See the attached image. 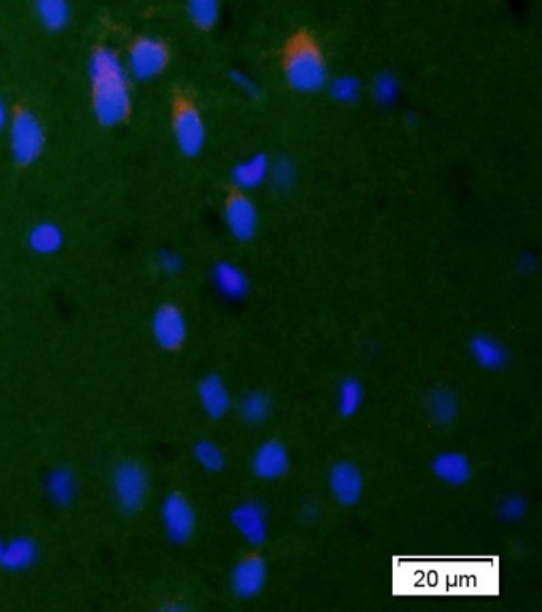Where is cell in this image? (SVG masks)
I'll return each mask as SVG.
<instances>
[{"mask_svg": "<svg viewBox=\"0 0 542 612\" xmlns=\"http://www.w3.org/2000/svg\"><path fill=\"white\" fill-rule=\"evenodd\" d=\"M91 110L104 128H117L132 112V86L123 58L110 47H99L86 64Z\"/></svg>", "mask_w": 542, "mask_h": 612, "instance_id": "6da1fadb", "label": "cell"}, {"mask_svg": "<svg viewBox=\"0 0 542 612\" xmlns=\"http://www.w3.org/2000/svg\"><path fill=\"white\" fill-rule=\"evenodd\" d=\"M282 72L290 90L299 94H315L328 82V61L325 51L312 32L301 29L285 42Z\"/></svg>", "mask_w": 542, "mask_h": 612, "instance_id": "7a4b0ae2", "label": "cell"}, {"mask_svg": "<svg viewBox=\"0 0 542 612\" xmlns=\"http://www.w3.org/2000/svg\"><path fill=\"white\" fill-rule=\"evenodd\" d=\"M5 136L10 156L21 167L37 163L47 147V134L42 121L31 110L21 109L12 113Z\"/></svg>", "mask_w": 542, "mask_h": 612, "instance_id": "3957f363", "label": "cell"}, {"mask_svg": "<svg viewBox=\"0 0 542 612\" xmlns=\"http://www.w3.org/2000/svg\"><path fill=\"white\" fill-rule=\"evenodd\" d=\"M113 500L124 514L142 511L150 496V476L140 461L124 460L112 473Z\"/></svg>", "mask_w": 542, "mask_h": 612, "instance_id": "277c9868", "label": "cell"}, {"mask_svg": "<svg viewBox=\"0 0 542 612\" xmlns=\"http://www.w3.org/2000/svg\"><path fill=\"white\" fill-rule=\"evenodd\" d=\"M123 61L131 80L137 83L153 82L169 67L171 51L163 40L145 35L132 42Z\"/></svg>", "mask_w": 542, "mask_h": 612, "instance_id": "5b68a950", "label": "cell"}, {"mask_svg": "<svg viewBox=\"0 0 542 612\" xmlns=\"http://www.w3.org/2000/svg\"><path fill=\"white\" fill-rule=\"evenodd\" d=\"M172 136L185 158H198L206 147L207 128L198 105L190 99H179L172 112Z\"/></svg>", "mask_w": 542, "mask_h": 612, "instance_id": "8992f818", "label": "cell"}, {"mask_svg": "<svg viewBox=\"0 0 542 612\" xmlns=\"http://www.w3.org/2000/svg\"><path fill=\"white\" fill-rule=\"evenodd\" d=\"M159 516H161L164 533L171 543L179 544V546L190 543L198 527V517H196L193 504L183 493H167L161 503Z\"/></svg>", "mask_w": 542, "mask_h": 612, "instance_id": "52a82bcc", "label": "cell"}, {"mask_svg": "<svg viewBox=\"0 0 542 612\" xmlns=\"http://www.w3.org/2000/svg\"><path fill=\"white\" fill-rule=\"evenodd\" d=\"M223 220L228 233L239 242H250L258 233L260 217L253 199L247 191H229L223 204Z\"/></svg>", "mask_w": 542, "mask_h": 612, "instance_id": "ba28073f", "label": "cell"}, {"mask_svg": "<svg viewBox=\"0 0 542 612\" xmlns=\"http://www.w3.org/2000/svg\"><path fill=\"white\" fill-rule=\"evenodd\" d=\"M151 336L166 352L182 349L188 337V323L185 314L177 304L164 303L151 315Z\"/></svg>", "mask_w": 542, "mask_h": 612, "instance_id": "9c48e42d", "label": "cell"}, {"mask_svg": "<svg viewBox=\"0 0 542 612\" xmlns=\"http://www.w3.org/2000/svg\"><path fill=\"white\" fill-rule=\"evenodd\" d=\"M268 582V565L260 555H247L234 565L229 585L234 597L250 601L263 592Z\"/></svg>", "mask_w": 542, "mask_h": 612, "instance_id": "30bf717a", "label": "cell"}, {"mask_svg": "<svg viewBox=\"0 0 542 612\" xmlns=\"http://www.w3.org/2000/svg\"><path fill=\"white\" fill-rule=\"evenodd\" d=\"M229 522L250 546L261 547L268 541V517L263 504L258 501H244L237 504L229 514Z\"/></svg>", "mask_w": 542, "mask_h": 612, "instance_id": "8fae6325", "label": "cell"}, {"mask_svg": "<svg viewBox=\"0 0 542 612\" xmlns=\"http://www.w3.org/2000/svg\"><path fill=\"white\" fill-rule=\"evenodd\" d=\"M330 490L334 500L345 508L360 503L364 492V479L360 468L349 460L337 461L330 469Z\"/></svg>", "mask_w": 542, "mask_h": 612, "instance_id": "7c38bea8", "label": "cell"}, {"mask_svg": "<svg viewBox=\"0 0 542 612\" xmlns=\"http://www.w3.org/2000/svg\"><path fill=\"white\" fill-rule=\"evenodd\" d=\"M252 471L261 481H277L290 471V452L283 442L268 439L252 458Z\"/></svg>", "mask_w": 542, "mask_h": 612, "instance_id": "4fadbf2b", "label": "cell"}, {"mask_svg": "<svg viewBox=\"0 0 542 612\" xmlns=\"http://www.w3.org/2000/svg\"><path fill=\"white\" fill-rule=\"evenodd\" d=\"M198 401L204 414L212 420L225 419L233 406L228 385L217 372H210L199 380Z\"/></svg>", "mask_w": 542, "mask_h": 612, "instance_id": "5bb4252c", "label": "cell"}, {"mask_svg": "<svg viewBox=\"0 0 542 612\" xmlns=\"http://www.w3.org/2000/svg\"><path fill=\"white\" fill-rule=\"evenodd\" d=\"M431 471L438 481L453 489L465 487L473 477L471 461L458 450H446L436 455L431 461Z\"/></svg>", "mask_w": 542, "mask_h": 612, "instance_id": "9a60e30c", "label": "cell"}, {"mask_svg": "<svg viewBox=\"0 0 542 612\" xmlns=\"http://www.w3.org/2000/svg\"><path fill=\"white\" fill-rule=\"evenodd\" d=\"M469 353L474 363L484 371H503L511 360V355L503 342L490 334H476L469 341Z\"/></svg>", "mask_w": 542, "mask_h": 612, "instance_id": "2e32d148", "label": "cell"}, {"mask_svg": "<svg viewBox=\"0 0 542 612\" xmlns=\"http://www.w3.org/2000/svg\"><path fill=\"white\" fill-rule=\"evenodd\" d=\"M39 558V546L29 536H18V538L5 541L4 549L0 552V566L12 573L26 571L37 562Z\"/></svg>", "mask_w": 542, "mask_h": 612, "instance_id": "e0dca14e", "label": "cell"}, {"mask_svg": "<svg viewBox=\"0 0 542 612\" xmlns=\"http://www.w3.org/2000/svg\"><path fill=\"white\" fill-rule=\"evenodd\" d=\"M212 282L218 293L225 298L242 299L248 293V279L241 268L228 261H220L212 269Z\"/></svg>", "mask_w": 542, "mask_h": 612, "instance_id": "ac0fdd59", "label": "cell"}, {"mask_svg": "<svg viewBox=\"0 0 542 612\" xmlns=\"http://www.w3.org/2000/svg\"><path fill=\"white\" fill-rule=\"evenodd\" d=\"M45 492L51 504L67 508L77 498V477L69 468H53L45 479Z\"/></svg>", "mask_w": 542, "mask_h": 612, "instance_id": "d6986e66", "label": "cell"}, {"mask_svg": "<svg viewBox=\"0 0 542 612\" xmlns=\"http://www.w3.org/2000/svg\"><path fill=\"white\" fill-rule=\"evenodd\" d=\"M28 245L35 255H55L64 245V233L53 221H40L29 229Z\"/></svg>", "mask_w": 542, "mask_h": 612, "instance_id": "ffe728a7", "label": "cell"}, {"mask_svg": "<svg viewBox=\"0 0 542 612\" xmlns=\"http://www.w3.org/2000/svg\"><path fill=\"white\" fill-rule=\"evenodd\" d=\"M426 407L431 419L439 427H450L458 417V399L447 387H436L431 390Z\"/></svg>", "mask_w": 542, "mask_h": 612, "instance_id": "44dd1931", "label": "cell"}, {"mask_svg": "<svg viewBox=\"0 0 542 612\" xmlns=\"http://www.w3.org/2000/svg\"><path fill=\"white\" fill-rule=\"evenodd\" d=\"M239 414L248 427H261L272 414V399L263 390L245 393L239 403Z\"/></svg>", "mask_w": 542, "mask_h": 612, "instance_id": "7402d4cb", "label": "cell"}, {"mask_svg": "<svg viewBox=\"0 0 542 612\" xmlns=\"http://www.w3.org/2000/svg\"><path fill=\"white\" fill-rule=\"evenodd\" d=\"M35 15L43 28L61 32L70 23V5L67 0H34Z\"/></svg>", "mask_w": 542, "mask_h": 612, "instance_id": "603a6c76", "label": "cell"}, {"mask_svg": "<svg viewBox=\"0 0 542 612\" xmlns=\"http://www.w3.org/2000/svg\"><path fill=\"white\" fill-rule=\"evenodd\" d=\"M186 13L194 28L213 31L221 20L223 0H186Z\"/></svg>", "mask_w": 542, "mask_h": 612, "instance_id": "cb8c5ba5", "label": "cell"}, {"mask_svg": "<svg viewBox=\"0 0 542 612\" xmlns=\"http://www.w3.org/2000/svg\"><path fill=\"white\" fill-rule=\"evenodd\" d=\"M364 401V387L357 377L347 376L337 390V414L342 419H352L360 411Z\"/></svg>", "mask_w": 542, "mask_h": 612, "instance_id": "d4e9b609", "label": "cell"}, {"mask_svg": "<svg viewBox=\"0 0 542 612\" xmlns=\"http://www.w3.org/2000/svg\"><path fill=\"white\" fill-rule=\"evenodd\" d=\"M268 159L264 155L255 156L248 159L245 163L234 167L233 183L236 190H252L256 186L261 185L263 180L269 175Z\"/></svg>", "mask_w": 542, "mask_h": 612, "instance_id": "484cf974", "label": "cell"}, {"mask_svg": "<svg viewBox=\"0 0 542 612\" xmlns=\"http://www.w3.org/2000/svg\"><path fill=\"white\" fill-rule=\"evenodd\" d=\"M194 460L204 471L218 474L226 468V455L221 447L210 439H201L193 447Z\"/></svg>", "mask_w": 542, "mask_h": 612, "instance_id": "4316f807", "label": "cell"}, {"mask_svg": "<svg viewBox=\"0 0 542 612\" xmlns=\"http://www.w3.org/2000/svg\"><path fill=\"white\" fill-rule=\"evenodd\" d=\"M498 514H500L504 522H520V520L525 519V516L528 514L527 498L519 495V493H512V495L506 496V498L501 500Z\"/></svg>", "mask_w": 542, "mask_h": 612, "instance_id": "83f0119b", "label": "cell"}, {"mask_svg": "<svg viewBox=\"0 0 542 612\" xmlns=\"http://www.w3.org/2000/svg\"><path fill=\"white\" fill-rule=\"evenodd\" d=\"M156 266L164 276H177L183 269L182 256L174 250H161L156 255Z\"/></svg>", "mask_w": 542, "mask_h": 612, "instance_id": "f1b7e54d", "label": "cell"}, {"mask_svg": "<svg viewBox=\"0 0 542 612\" xmlns=\"http://www.w3.org/2000/svg\"><path fill=\"white\" fill-rule=\"evenodd\" d=\"M269 174L272 175L275 185L280 188H288L291 183L295 182V167L291 166L287 159L277 161L274 167H269Z\"/></svg>", "mask_w": 542, "mask_h": 612, "instance_id": "f546056e", "label": "cell"}, {"mask_svg": "<svg viewBox=\"0 0 542 612\" xmlns=\"http://www.w3.org/2000/svg\"><path fill=\"white\" fill-rule=\"evenodd\" d=\"M334 94L341 101H352L353 97L358 94L357 85H355V82H352V78H341L336 83V86H334Z\"/></svg>", "mask_w": 542, "mask_h": 612, "instance_id": "4dcf8cb0", "label": "cell"}, {"mask_svg": "<svg viewBox=\"0 0 542 612\" xmlns=\"http://www.w3.org/2000/svg\"><path fill=\"white\" fill-rule=\"evenodd\" d=\"M10 117H12V113L8 110V105L7 102H5L4 96L0 94V137L5 136Z\"/></svg>", "mask_w": 542, "mask_h": 612, "instance_id": "1f68e13d", "label": "cell"}, {"mask_svg": "<svg viewBox=\"0 0 542 612\" xmlns=\"http://www.w3.org/2000/svg\"><path fill=\"white\" fill-rule=\"evenodd\" d=\"M161 611L182 612V611H185V606L179 605V603H169V605H164L163 608H161Z\"/></svg>", "mask_w": 542, "mask_h": 612, "instance_id": "d6a6232c", "label": "cell"}, {"mask_svg": "<svg viewBox=\"0 0 542 612\" xmlns=\"http://www.w3.org/2000/svg\"><path fill=\"white\" fill-rule=\"evenodd\" d=\"M4 544H5L4 539L0 538V552H2V549H4Z\"/></svg>", "mask_w": 542, "mask_h": 612, "instance_id": "836d02e7", "label": "cell"}]
</instances>
